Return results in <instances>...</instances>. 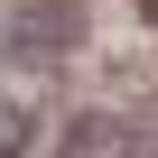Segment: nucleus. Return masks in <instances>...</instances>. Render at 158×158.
Returning <instances> with one entry per match:
<instances>
[{
    "instance_id": "39448f33",
    "label": "nucleus",
    "mask_w": 158,
    "mask_h": 158,
    "mask_svg": "<svg viewBox=\"0 0 158 158\" xmlns=\"http://www.w3.org/2000/svg\"><path fill=\"white\" fill-rule=\"evenodd\" d=\"M139 10H149V19H158V0H139Z\"/></svg>"
},
{
    "instance_id": "7ed1b4c3",
    "label": "nucleus",
    "mask_w": 158,
    "mask_h": 158,
    "mask_svg": "<svg viewBox=\"0 0 158 158\" xmlns=\"http://www.w3.org/2000/svg\"><path fill=\"white\" fill-rule=\"evenodd\" d=\"M37 149V121H28V102H10L0 93V158H28Z\"/></svg>"
},
{
    "instance_id": "20e7f679",
    "label": "nucleus",
    "mask_w": 158,
    "mask_h": 158,
    "mask_svg": "<svg viewBox=\"0 0 158 158\" xmlns=\"http://www.w3.org/2000/svg\"><path fill=\"white\" fill-rule=\"evenodd\" d=\"M130 158H158V139H139V149H130Z\"/></svg>"
},
{
    "instance_id": "f03ea898",
    "label": "nucleus",
    "mask_w": 158,
    "mask_h": 158,
    "mask_svg": "<svg viewBox=\"0 0 158 158\" xmlns=\"http://www.w3.org/2000/svg\"><path fill=\"white\" fill-rule=\"evenodd\" d=\"M130 149H139V139L112 130L102 112H84V121H74V139H65V158H130Z\"/></svg>"
},
{
    "instance_id": "f257e3e1",
    "label": "nucleus",
    "mask_w": 158,
    "mask_h": 158,
    "mask_svg": "<svg viewBox=\"0 0 158 158\" xmlns=\"http://www.w3.org/2000/svg\"><path fill=\"white\" fill-rule=\"evenodd\" d=\"M74 37H84V10H74V0H28V10L10 19V47H19V56H37V65L74 56Z\"/></svg>"
}]
</instances>
